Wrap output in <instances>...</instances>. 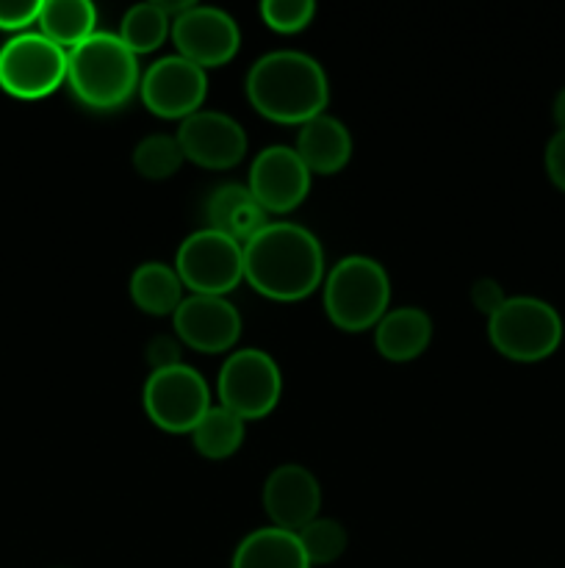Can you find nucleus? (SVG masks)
<instances>
[{"label":"nucleus","instance_id":"f03ea898","mask_svg":"<svg viewBox=\"0 0 565 568\" xmlns=\"http://www.w3.org/2000/svg\"><path fill=\"white\" fill-rule=\"evenodd\" d=\"M247 100L264 120L305 125L330 105V81L314 55L302 50H271L247 72Z\"/></svg>","mask_w":565,"mask_h":568},{"label":"nucleus","instance_id":"6e6552de","mask_svg":"<svg viewBox=\"0 0 565 568\" xmlns=\"http://www.w3.org/2000/svg\"><path fill=\"white\" fill-rule=\"evenodd\" d=\"M175 272L183 288L205 297H227L244 283V247L219 231H194L175 255Z\"/></svg>","mask_w":565,"mask_h":568},{"label":"nucleus","instance_id":"39448f33","mask_svg":"<svg viewBox=\"0 0 565 568\" xmlns=\"http://www.w3.org/2000/svg\"><path fill=\"white\" fill-rule=\"evenodd\" d=\"M487 338L502 358L537 364L552 358L563 344V320L546 300L518 294L504 300L502 308L487 316Z\"/></svg>","mask_w":565,"mask_h":568},{"label":"nucleus","instance_id":"20e7f679","mask_svg":"<svg viewBox=\"0 0 565 568\" xmlns=\"http://www.w3.org/2000/svg\"><path fill=\"white\" fill-rule=\"evenodd\" d=\"M325 314L338 331H371L391 311V277L369 255H347L327 270L321 283Z\"/></svg>","mask_w":565,"mask_h":568},{"label":"nucleus","instance_id":"0eeeda50","mask_svg":"<svg viewBox=\"0 0 565 568\" xmlns=\"http://www.w3.org/2000/svg\"><path fill=\"white\" fill-rule=\"evenodd\" d=\"M66 50L39 31L11 37L0 48V89L17 100H42L66 83Z\"/></svg>","mask_w":565,"mask_h":568},{"label":"nucleus","instance_id":"9d476101","mask_svg":"<svg viewBox=\"0 0 565 568\" xmlns=\"http://www.w3.org/2000/svg\"><path fill=\"white\" fill-rule=\"evenodd\" d=\"M208 94V75L203 67L192 64L183 55H164L142 72L138 98L150 114L161 120L183 122L203 111Z\"/></svg>","mask_w":565,"mask_h":568},{"label":"nucleus","instance_id":"b1692460","mask_svg":"<svg viewBox=\"0 0 565 568\" xmlns=\"http://www.w3.org/2000/svg\"><path fill=\"white\" fill-rule=\"evenodd\" d=\"M133 170L144 178V181H170L177 175L186 161L181 144H177L175 133H150L142 142L133 148Z\"/></svg>","mask_w":565,"mask_h":568},{"label":"nucleus","instance_id":"2eb2a0df","mask_svg":"<svg viewBox=\"0 0 565 568\" xmlns=\"http://www.w3.org/2000/svg\"><path fill=\"white\" fill-rule=\"evenodd\" d=\"M271 527L299 532L321 516V486L310 469L299 464H282L269 471L260 491Z\"/></svg>","mask_w":565,"mask_h":568},{"label":"nucleus","instance_id":"6ab92c4d","mask_svg":"<svg viewBox=\"0 0 565 568\" xmlns=\"http://www.w3.org/2000/svg\"><path fill=\"white\" fill-rule=\"evenodd\" d=\"M230 568H314L297 532L260 527L247 532L233 552Z\"/></svg>","mask_w":565,"mask_h":568},{"label":"nucleus","instance_id":"aec40b11","mask_svg":"<svg viewBox=\"0 0 565 568\" xmlns=\"http://www.w3.org/2000/svg\"><path fill=\"white\" fill-rule=\"evenodd\" d=\"M127 294L133 305L147 316H172L183 303V283L175 266L164 261H147L133 270L127 281Z\"/></svg>","mask_w":565,"mask_h":568},{"label":"nucleus","instance_id":"f257e3e1","mask_svg":"<svg viewBox=\"0 0 565 568\" xmlns=\"http://www.w3.org/2000/svg\"><path fill=\"white\" fill-rule=\"evenodd\" d=\"M327 275L319 239L297 222H269L244 244V281L266 300L299 303Z\"/></svg>","mask_w":565,"mask_h":568},{"label":"nucleus","instance_id":"393cba45","mask_svg":"<svg viewBox=\"0 0 565 568\" xmlns=\"http://www.w3.org/2000/svg\"><path fill=\"white\" fill-rule=\"evenodd\" d=\"M299 544H302L305 555H308L310 566H330L347 552L349 532L347 527L330 516H316L310 525H305L297 532Z\"/></svg>","mask_w":565,"mask_h":568},{"label":"nucleus","instance_id":"4be33fe9","mask_svg":"<svg viewBox=\"0 0 565 568\" xmlns=\"http://www.w3.org/2000/svg\"><path fill=\"white\" fill-rule=\"evenodd\" d=\"M192 447L208 460H225L242 449L247 436V422L222 405H210L208 414L197 422L192 433Z\"/></svg>","mask_w":565,"mask_h":568},{"label":"nucleus","instance_id":"ddd939ff","mask_svg":"<svg viewBox=\"0 0 565 568\" xmlns=\"http://www.w3.org/2000/svg\"><path fill=\"white\" fill-rule=\"evenodd\" d=\"M177 144L192 164L203 170L225 172L233 170L247 155V133L242 122L233 120L225 111H197L177 125Z\"/></svg>","mask_w":565,"mask_h":568},{"label":"nucleus","instance_id":"7ed1b4c3","mask_svg":"<svg viewBox=\"0 0 565 568\" xmlns=\"http://www.w3.org/2000/svg\"><path fill=\"white\" fill-rule=\"evenodd\" d=\"M66 87L92 111H116L133 100L142 83L138 55L116 33L97 31L66 53Z\"/></svg>","mask_w":565,"mask_h":568},{"label":"nucleus","instance_id":"5701e85b","mask_svg":"<svg viewBox=\"0 0 565 568\" xmlns=\"http://www.w3.org/2000/svg\"><path fill=\"white\" fill-rule=\"evenodd\" d=\"M116 37L136 55L155 53L172 37V17L158 3H138L122 14Z\"/></svg>","mask_w":565,"mask_h":568},{"label":"nucleus","instance_id":"c85d7f7f","mask_svg":"<svg viewBox=\"0 0 565 568\" xmlns=\"http://www.w3.org/2000/svg\"><path fill=\"white\" fill-rule=\"evenodd\" d=\"M147 364L153 366V372L170 369V366L183 364L181 361V342L177 336H155L153 342L147 344Z\"/></svg>","mask_w":565,"mask_h":568},{"label":"nucleus","instance_id":"7c9ffc66","mask_svg":"<svg viewBox=\"0 0 565 568\" xmlns=\"http://www.w3.org/2000/svg\"><path fill=\"white\" fill-rule=\"evenodd\" d=\"M552 120H554V125H557V131L565 133V87L559 89L557 98H554V103H552Z\"/></svg>","mask_w":565,"mask_h":568},{"label":"nucleus","instance_id":"412c9836","mask_svg":"<svg viewBox=\"0 0 565 568\" xmlns=\"http://www.w3.org/2000/svg\"><path fill=\"white\" fill-rule=\"evenodd\" d=\"M37 26L42 37L70 53L97 33V9L89 0H44Z\"/></svg>","mask_w":565,"mask_h":568},{"label":"nucleus","instance_id":"2f4dec72","mask_svg":"<svg viewBox=\"0 0 565 568\" xmlns=\"http://www.w3.org/2000/svg\"><path fill=\"white\" fill-rule=\"evenodd\" d=\"M59 568H64V566H59Z\"/></svg>","mask_w":565,"mask_h":568},{"label":"nucleus","instance_id":"a211bd4d","mask_svg":"<svg viewBox=\"0 0 565 568\" xmlns=\"http://www.w3.org/2000/svg\"><path fill=\"white\" fill-rule=\"evenodd\" d=\"M432 342V320L424 308H391L374 325V347L391 364H408L427 353Z\"/></svg>","mask_w":565,"mask_h":568},{"label":"nucleus","instance_id":"4468645a","mask_svg":"<svg viewBox=\"0 0 565 568\" xmlns=\"http://www.w3.org/2000/svg\"><path fill=\"white\" fill-rule=\"evenodd\" d=\"M177 342L192 347L194 353L222 355L233 353L242 338V314L227 297H205L188 294L172 314Z\"/></svg>","mask_w":565,"mask_h":568},{"label":"nucleus","instance_id":"a878e982","mask_svg":"<svg viewBox=\"0 0 565 568\" xmlns=\"http://www.w3.org/2000/svg\"><path fill=\"white\" fill-rule=\"evenodd\" d=\"M258 14L269 31L291 37L314 22L316 3L314 0H264L258 6Z\"/></svg>","mask_w":565,"mask_h":568},{"label":"nucleus","instance_id":"f3484780","mask_svg":"<svg viewBox=\"0 0 565 568\" xmlns=\"http://www.w3.org/2000/svg\"><path fill=\"white\" fill-rule=\"evenodd\" d=\"M205 222L210 231H219L225 236L236 239L238 244H247L269 225V214L255 203L247 186L242 183H222L214 189L205 203Z\"/></svg>","mask_w":565,"mask_h":568},{"label":"nucleus","instance_id":"f8f14e48","mask_svg":"<svg viewBox=\"0 0 565 568\" xmlns=\"http://www.w3.org/2000/svg\"><path fill=\"white\" fill-rule=\"evenodd\" d=\"M314 175L297 150L286 144H271L255 155L249 166V194L266 214H291L308 200Z\"/></svg>","mask_w":565,"mask_h":568},{"label":"nucleus","instance_id":"cd10ccee","mask_svg":"<svg viewBox=\"0 0 565 568\" xmlns=\"http://www.w3.org/2000/svg\"><path fill=\"white\" fill-rule=\"evenodd\" d=\"M504 300H507V294H504L502 283L493 281V277H480V281H474V286H471V303H474V308L480 311V314L493 316L502 308Z\"/></svg>","mask_w":565,"mask_h":568},{"label":"nucleus","instance_id":"9b49d317","mask_svg":"<svg viewBox=\"0 0 565 568\" xmlns=\"http://www.w3.org/2000/svg\"><path fill=\"white\" fill-rule=\"evenodd\" d=\"M172 42H175L177 55L203 70H214L236 59L242 48V31L227 11L194 3L192 9L172 20Z\"/></svg>","mask_w":565,"mask_h":568},{"label":"nucleus","instance_id":"423d86ee","mask_svg":"<svg viewBox=\"0 0 565 568\" xmlns=\"http://www.w3.org/2000/svg\"><path fill=\"white\" fill-rule=\"evenodd\" d=\"M216 397L244 422L266 419L282 397L280 366L264 349H233L216 377Z\"/></svg>","mask_w":565,"mask_h":568},{"label":"nucleus","instance_id":"c756f323","mask_svg":"<svg viewBox=\"0 0 565 568\" xmlns=\"http://www.w3.org/2000/svg\"><path fill=\"white\" fill-rule=\"evenodd\" d=\"M543 164H546V175L559 192H565V133H554L543 153Z\"/></svg>","mask_w":565,"mask_h":568},{"label":"nucleus","instance_id":"1a4fd4ad","mask_svg":"<svg viewBox=\"0 0 565 568\" xmlns=\"http://www.w3.org/2000/svg\"><path fill=\"white\" fill-rule=\"evenodd\" d=\"M142 405L147 419L158 430L183 436L197 427L210 408V388L194 366L177 364L170 369L150 372L142 388Z\"/></svg>","mask_w":565,"mask_h":568},{"label":"nucleus","instance_id":"bb28decb","mask_svg":"<svg viewBox=\"0 0 565 568\" xmlns=\"http://www.w3.org/2000/svg\"><path fill=\"white\" fill-rule=\"evenodd\" d=\"M39 9L42 3L39 0H0V31L25 33L28 28L37 26Z\"/></svg>","mask_w":565,"mask_h":568},{"label":"nucleus","instance_id":"dca6fc26","mask_svg":"<svg viewBox=\"0 0 565 568\" xmlns=\"http://www.w3.org/2000/svg\"><path fill=\"white\" fill-rule=\"evenodd\" d=\"M310 175H336L352 159V133L338 116L319 114L299 125L297 144H294Z\"/></svg>","mask_w":565,"mask_h":568}]
</instances>
